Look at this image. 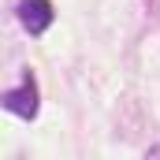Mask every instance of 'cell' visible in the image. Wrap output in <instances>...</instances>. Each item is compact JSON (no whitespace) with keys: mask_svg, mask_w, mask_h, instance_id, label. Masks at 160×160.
Segmentation results:
<instances>
[{"mask_svg":"<svg viewBox=\"0 0 160 160\" xmlns=\"http://www.w3.org/2000/svg\"><path fill=\"white\" fill-rule=\"evenodd\" d=\"M38 104H41V97H38V86H34L30 75L22 78V86H15V89L4 97V108H8L11 116H19V119H34V116H38Z\"/></svg>","mask_w":160,"mask_h":160,"instance_id":"cell-1","label":"cell"},{"mask_svg":"<svg viewBox=\"0 0 160 160\" xmlns=\"http://www.w3.org/2000/svg\"><path fill=\"white\" fill-rule=\"evenodd\" d=\"M19 22L26 26V34H45L48 30V22H52V4L48 0H19Z\"/></svg>","mask_w":160,"mask_h":160,"instance_id":"cell-2","label":"cell"}]
</instances>
